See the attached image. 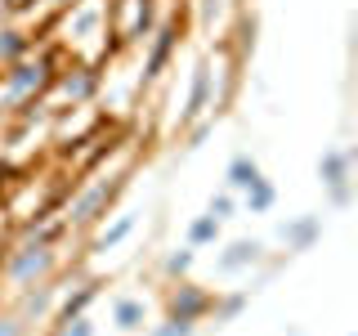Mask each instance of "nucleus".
<instances>
[{
    "label": "nucleus",
    "instance_id": "obj_2",
    "mask_svg": "<svg viewBox=\"0 0 358 336\" xmlns=\"http://www.w3.org/2000/svg\"><path fill=\"white\" fill-rule=\"evenodd\" d=\"M210 305V296L206 291H193V287H179V296L171 300V318H184V323H193L201 309Z\"/></svg>",
    "mask_w": 358,
    "mask_h": 336
},
{
    "label": "nucleus",
    "instance_id": "obj_10",
    "mask_svg": "<svg viewBox=\"0 0 358 336\" xmlns=\"http://www.w3.org/2000/svg\"><path fill=\"white\" fill-rule=\"evenodd\" d=\"M130 229H134V216H121L117 224H112V229H103V233H99V251H103V246H117V242L126 238Z\"/></svg>",
    "mask_w": 358,
    "mask_h": 336
},
{
    "label": "nucleus",
    "instance_id": "obj_16",
    "mask_svg": "<svg viewBox=\"0 0 358 336\" xmlns=\"http://www.w3.org/2000/svg\"><path fill=\"white\" fill-rule=\"evenodd\" d=\"M59 328H63L59 336H94V328H90L85 318H76V328H72V323H59Z\"/></svg>",
    "mask_w": 358,
    "mask_h": 336
},
{
    "label": "nucleus",
    "instance_id": "obj_3",
    "mask_svg": "<svg viewBox=\"0 0 358 336\" xmlns=\"http://www.w3.org/2000/svg\"><path fill=\"white\" fill-rule=\"evenodd\" d=\"M260 260V242H233L229 255H220V274H233L242 265H255Z\"/></svg>",
    "mask_w": 358,
    "mask_h": 336
},
{
    "label": "nucleus",
    "instance_id": "obj_4",
    "mask_svg": "<svg viewBox=\"0 0 358 336\" xmlns=\"http://www.w3.org/2000/svg\"><path fill=\"white\" fill-rule=\"evenodd\" d=\"M313 238H318V216H305L300 224H291V229L282 224V242H287V246H296V251H305Z\"/></svg>",
    "mask_w": 358,
    "mask_h": 336
},
{
    "label": "nucleus",
    "instance_id": "obj_5",
    "mask_svg": "<svg viewBox=\"0 0 358 336\" xmlns=\"http://www.w3.org/2000/svg\"><path fill=\"white\" fill-rule=\"evenodd\" d=\"M255 179H260V166H255V157H233V162H229V184L233 188H251L255 184Z\"/></svg>",
    "mask_w": 358,
    "mask_h": 336
},
{
    "label": "nucleus",
    "instance_id": "obj_6",
    "mask_svg": "<svg viewBox=\"0 0 358 336\" xmlns=\"http://www.w3.org/2000/svg\"><path fill=\"white\" fill-rule=\"evenodd\" d=\"M112 323H117L121 332L143 328V300H117V309H112Z\"/></svg>",
    "mask_w": 358,
    "mask_h": 336
},
{
    "label": "nucleus",
    "instance_id": "obj_13",
    "mask_svg": "<svg viewBox=\"0 0 358 336\" xmlns=\"http://www.w3.org/2000/svg\"><path fill=\"white\" fill-rule=\"evenodd\" d=\"M206 216H215V220H224V216H233V197H229V193H220V197H210V206H206Z\"/></svg>",
    "mask_w": 358,
    "mask_h": 336
},
{
    "label": "nucleus",
    "instance_id": "obj_1",
    "mask_svg": "<svg viewBox=\"0 0 358 336\" xmlns=\"http://www.w3.org/2000/svg\"><path fill=\"white\" fill-rule=\"evenodd\" d=\"M318 175H322V184H327V188H336V206H345V202H350V188H345V184H350V153H327V157H322V162H318Z\"/></svg>",
    "mask_w": 358,
    "mask_h": 336
},
{
    "label": "nucleus",
    "instance_id": "obj_9",
    "mask_svg": "<svg viewBox=\"0 0 358 336\" xmlns=\"http://www.w3.org/2000/svg\"><path fill=\"white\" fill-rule=\"evenodd\" d=\"M246 206H251V211H268V206H273V184H268V179H255V184L246 188Z\"/></svg>",
    "mask_w": 358,
    "mask_h": 336
},
{
    "label": "nucleus",
    "instance_id": "obj_8",
    "mask_svg": "<svg viewBox=\"0 0 358 336\" xmlns=\"http://www.w3.org/2000/svg\"><path fill=\"white\" fill-rule=\"evenodd\" d=\"M215 233H220V220H215V216H197L193 224H188V246H206V242H215Z\"/></svg>",
    "mask_w": 358,
    "mask_h": 336
},
{
    "label": "nucleus",
    "instance_id": "obj_7",
    "mask_svg": "<svg viewBox=\"0 0 358 336\" xmlns=\"http://www.w3.org/2000/svg\"><path fill=\"white\" fill-rule=\"evenodd\" d=\"M206 85H210V67L201 63V67H197V76H193V94H188V108H184V117H179V121H193L197 112H201V104H206Z\"/></svg>",
    "mask_w": 358,
    "mask_h": 336
},
{
    "label": "nucleus",
    "instance_id": "obj_14",
    "mask_svg": "<svg viewBox=\"0 0 358 336\" xmlns=\"http://www.w3.org/2000/svg\"><path fill=\"white\" fill-rule=\"evenodd\" d=\"M152 336H193V323H184V318H171L166 328H157Z\"/></svg>",
    "mask_w": 358,
    "mask_h": 336
},
{
    "label": "nucleus",
    "instance_id": "obj_15",
    "mask_svg": "<svg viewBox=\"0 0 358 336\" xmlns=\"http://www.w3.org/2000/svg\"><path fill=\"white\" fill-rule=\"evenodd\" d=\"M188 265H193V251H175L171 260H166V274H184Z\"/></svg>",
    "mask_w": 358,
    "mask_h": 336
},
{
    "label": "nucleus",
    "instance_id": "obj_12",
    "mask_svg": "<svg viewBox=\"0 0 358 336\" xmlns=\"http://www.w3.org/2000/svg\"><path fill=\"white\" fill-rule=\"evenodd\" d=\"M22 50H27V41H22L18 31H5V41H0V54H5V59H18Z\"/></svg>",
    "mask_w": 358,
    "mask_h": 336
},
{
    "label": "nucleus",
    "instance_id": "obj_11",
    "mask_svg": "<svg viewBox=\"0 0 358 336\" xmlns=\"http://www.w3.org/2000/svg\"><path fill=\"white\" fill-rule=\"evenodd\" d=\"M171 41H175V22L162 31V41H157V50H152V59H148V76L162 72V63H166V54H171Z\"/></svg>",
    "mask_w": 358,
    "mask_h": 336
}]
</instances>
